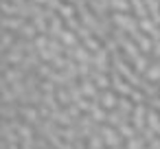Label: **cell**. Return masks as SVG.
<instances>
[{"label":"cell","instance_id":"1","mask_svg":"<svg viewBox=\"0 0 160 149\" xmlns=\"http://www.w3.org/2000/svg\"><path fill=\"white\" fill-rule=\"evenodd\" d=\"M101 136H103V140H105V145H108V149H112V147H116V145H123L125 140H123V136H121V132L116 129V127H112V125H101Z\"/></svg>","mask_w":160,"mask_h":149},{"label":"cell","instance_id":"2","mask_svg":"<svg viewBox=\"0 0 160 149\" xmlns=\"http://www.w3.org/2000/svg\"><path fill=\"white\" fill-rule=\"evenodd\" d=\"M118 99H121V94H118L114 88L101 90V92H99V97H97V101H99L105 110H116V107H118Z\"/></svg>","mask_w":160,"mask_h":149},{"label":"cell","instance_id":"3","mask_svg":"<svg viewBox=\"0 0 160 149\" xmlns=\"http://www.w3.org/2000/svg\"><path fill=\"white\" fill-rule=\"evenodd\" d=\"M147 112H149V105H147V103H136V107H134L129 121L134 123V127H136L138 132H142V129L147 127Z\"/></svg>","mask_w":160,"mask_h":149},{"label":"cell","instance_id":"4","mask_svg":"<svg viewBox=\"0 0 160 149\" xmlns=\"http://www.w3.org/2000/svg\"><path fill=\"white\" fill-rule=\"evenodd\" d=\"M20 118L24 121V123H31V125H40V121H42V114H40V107L38 105H22L20 103Z\"/></svg>","mask_w":160,"mask_h":149},{"label":"cell","instance_id":"5","mask_svg":"<svg viewBox=\"0 0 160 149\" xmlns=\"http://www.w3.org/2000/svg\"><path fill=\"white\" fill-rule=\"evenodd\" d=\"M129 118H132L129 114H125V112H121V110L116 107V110H110V116H108V125H112V127H118V125L127 123Z\"/></svg>","mask_w":160,"mask_h":149},{"label":"cell","instance_id":"6","mask_svg":"<svg viewBox=\"0 0 160 149\" xmlns=\"http://www.w3.org/2000/svg\"><path fill=\"white\" fill-rule=\"evenodd\" d=\"M90 116L97 121V123H101V125H105L108 123V116H110V110H105L101 103H97L94 107H92V112H90Z\"/></svg>","mask_w":160,"mask_h":149},{"label":"cell","instance_id":"7","mask_svg":"<svg viewBox=\"0 0 160 149\" xmlns=\"http://www.w3.org/2000/svg\"><path fill=\"white\" fill-rule=\"evenodd\" d=\"M118 132H121V136H123V140H127V138H134V136H138L140 132L134 127V123L132 121H127V123H123V125H118L116 127Z\"/></svg>","mask_w":160,"mask_h":149},{"label":"cell","instance_id":"8","mask_svg":"<svg viewBox=\"0 0 160 149\" xmlns=\"http://www.w3.org/2000/svg\"><path fill=\"white\" fill-rule=\"evenodd\" d=\"M147 125L160 134V110H156V107H149V112H147Z\"/></svg>","mask_w":160,"mask_h":149},{"label":"cell","instance_id":"9","mask_svg":"<svg viewBox=\"0 0 160 149\" xmlns=\"http://www.w3.org/2000/svg\"><path fill=\"white\" fill-rule=\"evenodd\" d=\"M88 147H90V149H108V145H105L101 132H97V134H92V136L88 138Z\"/></svg>","mask_w":160,"mask_h":149},{"label":"cell","instance_id":"10","mask_svg":"<svg viewBox=\"0 0 160 149\" xmlns=\"http://www.w3.org/2000/svg\"><path fill=\"white\" fill-rule=\"evenodd\" d=\"M147 147V140L138 134V136H134V138H127L125 140V149H145Z\"/></svg>","mask_w":160,"mask_h":149},{"label":"cell","instance_id":"11","mask_svg":"<svg viewBox=\"0 0 160 149\" xmlns=\"http://www.w3.org/2000/svg\"><path fill=\"white\" fill-rule=\"evenodd\" d=\"M145 79L147 81H151V83H160V64H151L149 68H147V72H145Z\"/></svg>","mask_w":160,"mask_h":149},{"label":"cell","instance_id":"12","mask_svg":"<svg viewBox=\"0 0 160 149\" xmlns=\"http://www.w3.org/2000/svg\"><path fill=\"white\" fill-rule=\"evenodd\" d=\"M134 107H136V103H134L129 97H121V99H118V110H121V112H125V114H129V116H132Z\"/></svg>","mask_w":160,"mask_h":149},{"label":"cell","instance_id":"13","mask_svg":"<svg viewBox=\"0 0 160 149\" xmlns=\"http://www.w3.org/2000/svg\"><path fill=\"white\" fill-rule=\"evenodd\" d=\"M147 68H149L147 57H145V55H138V57L134 59V70H136V72H140V75H145V72H147Z\"/></svg>","mask_w":160,"mask_h":149},{"label":"cell","instance_id":"14","mask_svg":"<svg viewBox=\"0 0 160 149\" xmlns=\"http://www.w3.org/2000/svg\"><path fill=\"white\" fill-rule=\"evenodd\" d=\"M151 53H153V55H156V57L160 59V40H158V42L153 44V51H151Z\"/></svg>","mask_w":160,"mask_h":149}]
</instances>
